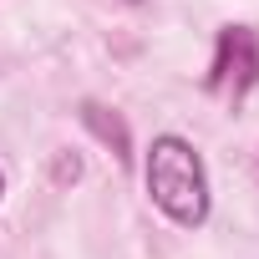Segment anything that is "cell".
<instances>
[{
  "instance_id": "1",
  "label": "cell",
  "mask_w": 259,
  "mask_h": 259,
  "mask_svg": "<svg viewBox=\"0 0 259 259\" xmlns=\"http://www.w3.org/2000/svg\"><path fill=\"white\" fill-rule=\"evenodd\" d=\"M148 193L183 229H198L208 219V173H203V158L193 153L188 138H178V133L153 138V148H148Z\"/></svg>"
},
{
  "instance_id": "2",
  "label": "cell",
  "mask_w": 259,
  "mask_h": 259,
  "mask_svg": "<svg viewBox=\"0 0 259 259\" xmlns=\"http://www.w3.org/2000/svg\"><path fill=\"white\" fill-rule=\"evenodd\" d=\"M259 87V36L249 26H224L213 41V66H208V92L239 102L244 92Z\"/></svg>"
},
{
  "instance_id": "3",
  "label": "cell",
  "mask_w": 259,
  "mask_h": 259,
  "mask_svg": "<svg viewBox=\"0 0 259 259\" xmlns=\"http://www.w3.org/2000/svg\"><path fill=\"white\" fill-rule=\"evenodd\" d=\"M76 112H81V122H87V133H92L97 143H107L112 158H117L122 168L133 163V133H127V122H122L112 107H102V102H81Z\"/></svg>"
},
{
  "instance_id": "4",
  "label": "cell",
  "mask_w": 259,
  "mask_h": 259,
  "mask_svg": "<svg viewBox=\"0 0 259 259\" xmlns=\"http://www.w3.org/2000/svg\"><path fill=\"white\" fill-rule=\"evenodd\" d=\"M76 178H81V158H76V153H66V148H61V153H56V158H51V183H56V188H71V183H76Z\"/></svg>"
},
{
  "instance_id": "5",
  "label": "cell",
  "mask_w": 259,
  "mask_h": 259,
  "mask_svg": "<svg viewBox=\"0 0 259 259\" xmlns=\"http://www.w3.org/2000/svg\"><path fill=\"white\" fill-rule=\"evenodd\" d=\"M254 178H259V153H254Z\"/></svg>"
},
{
  "instance_id": "6",
  "label": "cell",
  "mask_w": 259,
  "mask_h": 259,
  "mask_svg": "<svg viewBox=\"0 0 259 259\" xmlns=\"http://www.w3.org/2000/svg\"><path fill=\"white\" fill-rule=\"evenodd\" d=\"M0 193H6V173H0Z\"/></svg>"
}]
</instances>
